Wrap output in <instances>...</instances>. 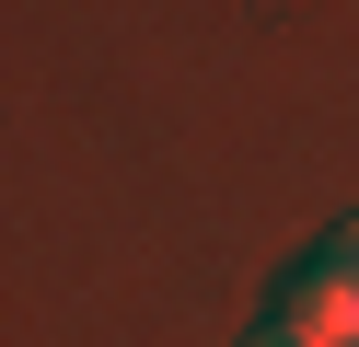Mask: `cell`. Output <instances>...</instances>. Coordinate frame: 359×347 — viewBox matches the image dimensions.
Masks as SVG:
<instances>
[{
  "instance_id": "6da1fadb",
  "label": "cell",
  "mask_w": 359,
  "mask_h": 347,
  "mask_svg": "<svg viewBox=\"0 0 359 347\" xmlns=\"http://www.w3.org/2000/svg\"><path fill=\"white\" fill-rule=\"evenodd\" d=\"M278 324H302L313 347H359V220L325 231V243L278 278Z\"/></svg>"
},
{
  "instance_id": "7a4b0ae2",
  "label": "cell",
  "mask_w": 359,
  "mask_h": 347,
  "mask_svg": "<svg viewBox=\"0 0 359 347\" xmlns=\"http://www.w3.org/2000/svg\"><path fill=\"white\" fill-rule=\"evenodd\" d=\"M243 347H313V336H302V324H278V313H266V324H255Z\"/></svg>"
}]
</instances>
